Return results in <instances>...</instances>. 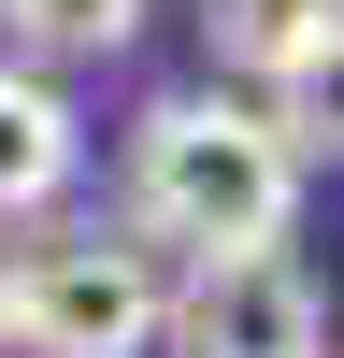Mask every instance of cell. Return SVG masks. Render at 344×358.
<instances>
[{
    "label": "cell",
    "mask_w": 344,
    "mask_h": 358,
    "mask_svg": "<svg viewBox=\"0 0 344 358\" xmlns=\"http://www.w3.org/2000/svg\"><path fill=\"white\" fill-rule=\"evenodd\" d=\"M172 358H330V301H315L301 258H201L158 301Z\"/></svg>",
    "instance_id": "cell-3"
},
{
    "label": "cell",
    "mask_w": 344,
    "mask_h": 358,
    "mask_svg": "<svg viewBox=\"0 0 344 358\" xmlns=\"http://www.w3.org/2000/svg\"><path fill=\"white\" fill-rule=\"evenodd\" d=\"M258 115H273V143H287V158H301V172H315V158L344 172V15L315 29V43L287 57L273 86H258Z\"/></svg>",
    "instance_id": "cell-5"
},
{
    "label": "cell",
    "mask_w": 344,
    "mask_h": 358,
    "mask_svg": "<svg viewBox=\"0 0 344 358\" xmlns=\"http://www.w3.org/2000/svg\"><path fill=\"white\" fill-rule=\"evenodd\" d=\"M330 15H344V0H215V57L273 86V72H287V57H301V43H315Z\"/></svg>",
    "instance_id": "cell-7"
},
{
    "label": "cell",
    "mask_w": 344,
    "mask_h": 358,
    "mask_svg": "<svg viewBox=\"0 0 344 358\" xmlns=\"http://www.w3.org/2000/svg\"><path fill=\"white\" fill-rule=\"evenodd\" d=\"M158 258L115 229H57L15 244V358H143L158 344Z\"/></svg>",
    "instance_id": "cell-2"
},
{
    "label": "cell",
    "mask_w": 344,
    "mask_h": 358,
    "mask_svg": "<svg viewBox=\"0 0 344 358\" xmlns=\"http://www.w3.org/2000/svg\"><path fill=\"white\" fill-rule=\"evenodd\" d=\"M86 172V129H72V101H57L43 72H15L0 57V229H29L57 187Z\"/></svg>",
    "instance_id": "cell-4"
},
{
    "label": "cell",
    "mask_w": 344,
    "mask_h": 358,
    "mask_svg": "<svg viewBox=\"0 0 344 358\" xmlns=\"http://www.w3.org/2000/svg\"><path fill=\"white\" fill-rule=\"evenodd\" d=\"M143 0H0V43L15 72H57V57H129Z\"/></svg>",
    "instance_id": "cell-6"
},
{
    "label": "cell",
    "mask_w": 344,
    "mask_h": 358,
    "mask_svg": "<svg viewBox=\"0 0 344 358\" xmlns=\"http://www.w3.org/2000/svg\"><path fill=\"white\" fill-rule=\"evenodd\" d=\"M0 358H15V244H0Z\"/></svg>",
    "instance_id": "cell-8"
},
{
    "label": "cell",
    "mask_w": 344,
    "mask_h": 358,
    "mask_svg": "<svg viewBox=\"0 0 344 358\" xmlns=\"http://www.w3.org/2000/svg\"><path fill=\"white\" fill-rule=\"evenodd\" d=\"M287 215H301V158L273 143V115L244 86H172L129 115V229L187 244V273L201 258H287Z\"/></svg>",
    "instance_id": "cell-1"
}]
</instances>
